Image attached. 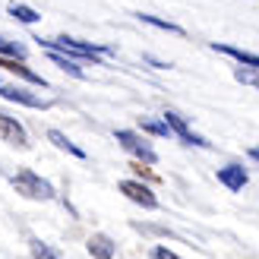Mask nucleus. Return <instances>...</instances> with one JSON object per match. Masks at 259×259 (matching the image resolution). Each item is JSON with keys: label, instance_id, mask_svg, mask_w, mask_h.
<instances>
[{"label": "nucleus", "instance_id": "obj_7", "mask_svg": "<svg viewBox=\"0 0 259 259\" xmlns=\"http://www.w3.org/2000/svg\"><path fill=\"white\" fill-rule=\"evenodd\" d=\"M0 139L13 142V146H19V149L29 146V136H25L22 123H19L16 117H7V114H0Z\"/></svg>", "mask_w": 259, "mask_h": 259}, {"label": "nucleus", "instance_id": "obj_20", "mask_svg": "<svg viewBox=\"0 0 259 259\" xmlns=\"http://www.w3.org/2000/svg\"><path fill=\"white\" fill-rule=\"evenodd\" d=\"M250 158H253V161H259V146H253V149H250Z\"/></svg>", "mask_w": 259, "mask_h": 259}, {"label": "nucleus", "instance_id": "obj_15", "mask_svg": "<svg viewBox=\"0 0 259 259\" xmlns=\"http://www.w3.org/2000/svg\"><path fill=\"white\" fill-rule=\"evenodd\" d=\"M139 19H142V22H149V25H155V29H164V32H171V35H184V29H180V25H174V22H167V19H158V16H149V13H142Z\"/></svg>", "mask_w": 259, "mask_h": 259}, {"label": "nucleus", "instance_id": "obj_9", "mask_svg": "<svg viewBox=\"0 0 259 259\" xmlns=\"http://www.w3.org/2000/svg\"><path fill=\"white\" fill-rule=\"evenodd\" d=\"M0 67H4V70H10V73H16V76H22V79H29L32 85H48V82L41 79V76H38V73H32V70L25 67L22 60H13V57H0Z\"/></svg>", "mask_w": 259, "mask_h": 259}, {"label": "nucleus", "instance_id": "obj_5", "mask_svg": "<svg viewBox=\"0 0 259 259\" xmlns=\"http://www.w3.org/2000/svg\"><path fill=\"white\" fill-rule=\"evenodd\" d=\"M164 123L171 126V133H174V136H180V139L187 142V146H202V149H205V146H212V142H205L202 136H196V133H193V130L187 126V120L180 117L177 111H167V114H164Z\"/></svg>", "mask_w": 259, "mask_h": 259}, {"label": "nucleus", "instance_id": "obj_3", "mask_svg": "<svg viewBox=\"0 0 259 259\" xmlns=\"http://www.w3.org/2000/svg\"><path fill=\"white\" fill-rule=\"evenodd\" d=\"M117 142L130 152V155H136V158H142L146 164H155V152L149 149V142L146 139H139L136 133H130V130H117Z\"/></svg>", "mask_w": 259, "mask_h": 259}, {"label": "nucleus", "instance_id": "obj_6", "mask_svg": "<svg viewBox=\"0 0 259 259\" xmlns=\"http://www.w3.org/2000/svg\"><path fill=\"white\" fill-rule=\"evenodd\" d=\"M120 193H123L126 199L139 202L142 209H155V205H158V199H155V193H152L146 184H139V180H123V184H120Z\"/></svg>", "mask_w": 259, "mask_h": 259}, {"label": "nucleus", "instance_id": "obj_18", "mask_svg": "<svg viewBox=\"0 0 259 259\" xmlns=\"http://www.w3.org/2000/svg\"><path fill=\"white\" fill-rule=\"evenodd\" d=\"M32 256H35V259H57V256H54V250L45 247L41 240H32Z\"/></svg>", "mask_w": 259, "mask_h": 259}, {"label": "nucleus", "instance_id": "obj_13", "mask_svg": "<svg viewBox=\"0 0 259 259\" xmlns=\"http://www.w3.org/2000/svg\"><path fill=\"white\" fill-rule=\"evenodd\" d=\"M51 60H54L60 70H67L70 76H76V79H82V76H85V73H82V67L76 63V57H67V54H60V51H51Z\"/></svg>", "mask_w": 259, "mask_h": 259}, {"label": "nucleus", "instance_id": "obj_4", "mask_svg": "<svg viewBox=\"0 0 259 259\" xmlns=\"http://www.w3.org/2000/svg\"><path fill=\"white\" fill-rule=\"evenodd\" d=\"M0 98L16 101V105H25V108H48V105H51V101L38 98V95H32V92H25L22 85H10V82H4V79H0Z\"/></svg>", "mask_w": 259, "mask_h": 259}, {"label": "nucleus", "instance_id": "obj_19", "mask_svg": "<svg viewBox=\"0 0 259 259\" xmlns=\"http://www.w3.org/2000/svg\"><path fill=\"white\" fill-rule=\"evenodd\" d=\"M152 259H184V256H177L174 250H167V247H155L152 250Z\"/></svg>", "mask_w": 259, "mask_h": 259}, {"label": "nucleus", "instance_id": "obj_11", "mask_svg": "<svg viewBox=\"0 0 259 259\" xmlns=\"http://www.w3.org/2000/svg\"><path fill=\"white\" fill-rule=\"evenodd\" d=\"M218 54H228V57H234L237 63H243V67H253L259 70V54H250V51H240V48H231V45H215Z\"/></svg>", "mask_w": 259, "mask_h": 259}, {"label": "nucleus", "instance_id": "obj_17", "mask_svg": "<svg viewBox=\"0 0 259 259\" xmlns=\"http://www.w3.org/2000/svg\"><path fill=\"white\" fill-rule=\"evenodd\" d=\"M142 130L152 136H171V126H167L164 120H142Z\"/></svg>", "mask_w": 259, "mask_h": 259}, {"label": "nucleus", "instance_id": "obj_12", "mask_svg": "<svg viewBox=\"0 0 259 259\" xmlns=\"http://www.w3.org/2000/svg\"><path fill=\"white\" fill-rule=\"evenodd\" d=\"M48 139H51V142H54V146H57V149H63V152H70V155H76V158H85V152H82L79 146H76V142H70L67 136H63V133H60V130H48Z\"/></svg>", "mask_w": 259, "mask_h": 259}, {"label": "nucleus", "instance_id": "obj_1", "mask_svg": "<svg viewBox=\"0 0 259 259\" xmlns=\"http://www.w3.org/2000/svg\"><path fill=\"white\" fill-rule=\"evenodd\" d=\"M48 51H60L67 57H85L95 63V54H105L108 48L101 45H89V41H79V38H70V35H60V38H38Z\"/></svg>", "mask_w": 259, "mask_h": 259}, {"label": "nucleus", "instance_id": "obj_8", "mask_svg": "<svg viewBox=\"0 0 259 259\" xmlns=\"http://www.w3.org/2000/svg\"><path fill=\"white\" fill-rule=\"evenodd\" d=\"M218 180H222L228 190H243V184H247V171H243L240 164H225V167H218Z\"/></svg>", "mask_w": 259, "mask_h": 259}, {"label": "nucleus", "instance_id": "obj_16", "mask_svg": "<svg viewBox=\"0 0 259 259\" xmlns=\"http://www.w3.org/2000/svg\"><path fill=\"white\" fill-rule=\"evenodd\" d=\"M10 16H16V19H19V22H25V25L38 22V13H35L32 7H22V4H13V7H10Z\"/></svg>", "mask_w": 259, "mask_h": 259}, {"label": "nucleus", "instance_id": "obj_14", "mask_svg": "<svg viewBox=\"0 0 259 259\" xmlns=\"http://www.w3.org/2000/svg\"><path fill=\"white\" fill-rule=\"evenodd\" d=\"M0 57H13V60H25V48L10 41V38H0Z\"/></svg>", "mask_w": 259, "mask_h": 259}, {"label": "nucleus", "instance_id": "obj_10", "mask_svg": "<svg viewBox=\"0 0 259 259\" xmlns=\"http://www.w3.org/2000/svg\"><path fill=\"white\" fill-rule=\"evenodd\" d=\"M89 253L95 259H111L114 256V240L108 234H92L89 237Z\"/></svg>", "mask_w": 259, "mask_h": 259}, {"label": "nucleus", "instance_id": "obj_2", "mask_svg": "<svg viewBox=\"0 0 259 259\" xmlns=\"http://www.w3.org/2000/svg\"><path fill=\"white\" fill-rule=\"evenodd\" d=\"M13 187H16V193H22L25 199H54V187H51L45 177H38L35 171H29V167L16 171Z\"/></svg>", "mask_w": 259, "mask_h": 259}, {"label": "nucleus", "instance_id": "obj_21", "mask_svg": "<svg viewBox=\"0 0 259 259\" xmlns=\"http://www.w3.org/2000/svg\"><path fill=\"white\" fill-rule=\"evenodd\" d=\"M256 85H259V82H256Z\"/></svg>", "mask_w": 259, "mask_h": 259}]
</instances>
